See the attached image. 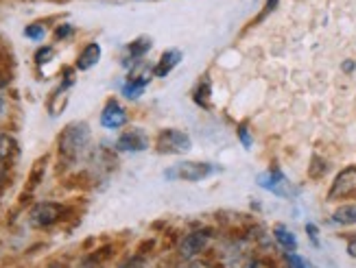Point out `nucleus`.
Returning <instances> with one entry per match:
<instances>
[{
	"label": "nucleus",
	"mask_w": 356,
	"mask_h": 268,
	"mask_svg": "<svg viewBox=\"0 0 356 268\" xmlns=\"http://www.w3.org/2000/svg\"><path fill=\"white\" fill-rule=\"evenodd\" d=\"M208 238H210V235L204 233V231L188 233V235H186V238L181 240V244H179V253H181V258L191 260V258H195L197 253H201V251H204L206 244H208Z\"/></svg>",
	"instance_id": "6e6552de"
},
{
	"label": "nucleus",
	"mask_w": 356,
	"mask_h": 268,
	"mask_svg": "<svg viewBox=\"0 0 356 268\" xmlns=\"http://www.w3.org/2000/svg\"><path fill=\"white\" fill-rule=\"evenodd\" d=\"M258 185L265 187V190H269V192H273V194H277V196H284V199H289V196H293L298 192L296 187H293V183L282 175V170H277V168H271V170L265 172V175H260Z\"/></svg>",
	"instance_id": "20e7f679"
},
{
	"label": "nucleus",
	"mask_w": 356,
	"mask_h": 268,
	"mask_svg": "<svg viewBox=\"0 0 356 268\" xmlns=\"http://www.w3.org/2000/svg\"><path fill=\"white\" fill-rule=\"evenodd\" d=\"M147 146H149V137H147V133L140 127L125 131L118 137V142H116V149L118 151H127V153H140Z\"/></svg>",
	"instance_id": "0eeeda50"
},
{
	"label": "nucleus",
	"mask_w": 356,
	"mask_h": 268,
	"mask_svg": "<svg viewBox=\"0 0 356 268\" xmlns=\"http://www.w3.org/2000/svg\"><path fill=\"white\" fill-rule=\"evenodd\" d=\"M216 170L219 168H216L214 164H208V162H181V164H175L173 168H168L164 172V177L197 183V181H204L206 177L214 175Z\"/></svg>",
	"instance_id": "f03ea898"
},
{
	"label": "nucleus",
	"mask_w": 356,
	"mask_h": 268,
	"mask_svg": "<svg viewBox=\"0 0 356 268\" xmlns=\"http://www.w3.org/2000/svg\"><path fill=\"white\" fill-rule=\"evenodd\" d=\"M153 46V42L149 40V37H140V40H136L131 46H129V53H131V57L134 59H140L143 55H147V51Z\"/></svg>",
	"instance_id": "f3484780"
},
{
	"label": "nucleus",
	"mask_w": 356,
	"mask_h": 268,
	"mask_svg": "<svg viewBox=\"0 0 356 268\" xmlns=\"http://www.w3.org/2000/svg\"><path fill=\"white\" fill-rule=\"evenodd\" d=\"M179 61H181V51H177V49L166 51V53H162V57L156 64V68H153V74H156V76H166L168 72H171L179 64Z\"/></svg>",
	"instance_id": "9b49d317"
},
{
	"label": "nucleus",
	"mask_w": 356,
	"mask_h": 268,
	"mask_svg": "<svg viewBox=\"0 0 356 268\" xmlns=\"http://www.w3.org/2000/svg\"><path fill=\"white\" fill-rule=\"evenodd\" d=\"M101 59V46L99 44H88L86 49L81 51L79 59H76V68L79 70H90L99 64Z\"/></svg>",
	"instance_id": "f8f14e48"
},
{
	"label": "nucleus",
	"mask_w": 356,
	"mask_h": 268,
	"mask_svg": "<svg viewBox=\"0 0 356 268\" xmlns=\"http://www.w3.org/2000/svg\"><path fill=\"white\" fill-rule=\"evenodd\" d=\"M125 122H127V114L116 101H110L105 105L103 114H101V124L105 129H120Z\"/></svg>",
	"instance_id": "1a4fd4ad"
},
{
	"label": "nucleus",
	"mask_w": 356,
	"mask_h": 268,
	"mask_svg": "<svg viewBox=\"0 0 356 268\" xmlns=\"http://www.w3.org/2000/svg\"><path fill=\"white\" fill-rule=\"evenodd\" d=\"M348 253H350L352 258H356V238L350 240V244H348Z\"/></svg>",
	"instance_id": "b1692460"
},
{
	"label": "nucleus",
	"mask_w": 356,
	"mask_h": 268,
	"mask_svg": "<svg viewBox=\"0 0 356 268\" xmlns=\"http://www.w3.org/2000/svg\"><path fill=\"white\" fill-rule=\"evenodd\" d=\"M273 235H275V240L280 242L289 253H293V251L298 249V238L293 235L286 227H282V225H277L275 229H273Z\"/></svg>",
	"instance_id": "2eb2a0df"
},
{
	"label": "nucleus",
	"mask_w": 356,
	"mask_h": 268,
	"mask_svg": "<svg viewBox=\"0 0 356 268\" xmlns=\"http://www.w3.org/2000/svg\"><path fill=\"white\" fill-rule=\"evenodd\" d=\"M306 231H308V235H311V240H313L315 244H319V238H317V227H315V225H306Z\"/></svg>",
	"instance_id": "5701e85b"
},
{
	"label": "nucleus",
	"mask_w": 356,
	"mask_h": 268,
	"mask_svg": "<svg viewBox=\"0 0 356 268\" xmlns=\"http://www.w3.org/2000/svg\"><path fill=\"white\" fill-rule=\"evenodd\" d=\"M156 149L168 155H181L191 151V137L179 129H164L156 140Z\"/></svg>",
	"instance_id": "7ed1b4c3"
},
{
	"label": "nucleus",
	"mask_w": 356,
	"mask_h": 268,
	"mask_svg": "<svg viewBox=\"0 0 356 268\" xmlns=\"http://www.w3.org/2000/svg\"><path fill=\"white\" fill-rule=\"evenodd\" d=\"M149 78H151V74H138V76H131L129 81L125 83V87H122V92H125V97L127 99H138L140 94L145 92V87H147V83H149Z\"/></svg>",
	"instance_id": "ddd939ff"
},
{
	"label": "nucleus",
	"mask_w": 356,
	"mask_h": 268,
	"mask_svg": "<svg viewBox=\"0 0 356 268\" xmlns=\"http://www.w3.org/2000/svg\"><path fill=\"white\" fill-rule=\"evenodd\" d=\"M61 214H64V208H61L59 203L46 201V203H38L35 208L31 210L29 220L33 227H51L61 218Z\"/></svg>",
	"instance_id": "423d86ee"
},
{
	"label": "nucleus",
	"mask_w": 356,
	"mask_h": 268,
	"mask_svg": "<svg viewBox=\"0 0 356 268\" xmlns=\"http://www.w3.org/2000/svg\"><path fill=\"white\" fill-rule=\"evenodd\" d=\"M238 137H241L245 149L252 146V135H250V131H247V124H241V127H238Z\"/></svg>",
	"instance_id": "aec40b11"
},
{
	"label": "nucleus",
	"mask_w": 356,
	"mask_h": 268,
	"mask_svg": "<svg viewBox=\"0 0 356 268\" xmlns=\"http://www.w3.org/2000/svg\"><path fill=\"white\" fill-rule=\"evenodd\" d=\"M24 35L31 37V40H42V37L46 35V31H44L42 24H31V26L24 28Z\"/></svg>",
	"instance_id": "6ab92c4d"
},
{
	"label": "nucleus",
	"mask_w": 356,
	"mask_h": 268,
	"mask_svg": "<svg viewBox=\"0 0 356 268\" xmlns=\"http://www.w3.org/2000/svg\"><path fill=\"white\" fill-rule=\"evenodd\" d=\"M332 223H337V225H356V203L341 205V208L332 214Z\"/></svg>",
	"instance_id": "4468645a"
},
{
	"label": "nucleus",
	"mask_w": 356,
	"mask_h": 268,
	"mask_svg": "<svg viewBox=\"0 0 356 268\" xmlns=\"http://www.w3.org/2000/svg\"><path fill=\"white\" fill-rule=\"evenodd\" d=\"M59 155L61 160L72 164L88 151L90 146V127L86 122H72L59 135Z\"/></svg>",
	"instance_id": "f257e3e1"
},
{
	"label": "nucleus",
	"mask_w": 356,
	"mask_h": 268,
	"mask_svg": "<svg viewBox=\"0 0 356 268\" xmlns=\"http://www.w3.org/2000/svg\"><path fill=\"white\" fill-rule=\"evenodd\" d=\"M286 262H289V268H313V264L304 260L302 256L298 253H286Z\"/></svg>",
	"instance_id": "a211bd4d"
},
{
	"label": "nucleus",
	"mask_w": 356,
	"mask_h": 268,
	"mask_svg": "<svg viewBox=\"0 0 356 268\" xmlns=\"http://www.w3.org/2000/svg\"><path fill=\"white\" fill-rule=\"evenodd\" d=\"M5 109H7V103H5L3 99H0V116H3V114H5Z\"/></svg>",
	"instance_id": "393cba45"
},
{
	"label": "nucleus",
	"mask_w": 356,
	"mask_h": 268,
	"mask_svg": "<svg viewBox=\"0 0 356 268\" xmlns=\"http://www.w3.org/2000/svg\"><path fill=\"white\" fill-rule=\"evenodd\" d=\"M277 3H280V0H267V3H265V11H262V15H260V20L262 18H267V15L277 7Z\"/></svg>",
	"instance_id": "4be33fe9"
},
{
	"label": "nucleus",
	"mask_w": 356,
	"mask_h": 268,
	"mask_svg": "<svg viewBox=\"0 0 356 268\" xmlns=\"http://www.w3.org/2000/svg\"><path fill=\"white\" fill-rule=\"evenodd\" d=\"M35 57H38V64L42 66V64H46V61H49V57H53V49H42Z\"/></svg>",
	"instance_id": "412c9836"
},
{
	"label": "nucleus",
	"mask_w": 356,
	"mask_h": 268,
	"mask_svg": "<svg viewBox=\"0 0 356 268\" xmlns=\"http://www.w3.org/2000/svg\"><path fill=\"white\" fill-rule=\"evenodd\" d=\"M356 194V166H348L343 168L332 181V187L328 192L330 201H339V199H348Z\"/></svg>",
	"instance_id": "39448f33"
},
{
	"label": "nucleus",
	"mask_w": 356,
	"mask_h": 268,
	"mask_svg": "<svg viewBox=\"0 0 356 268\" xmlns=\"http://www.w3.org/2000/svg\"><path fill=\"white\" fill-rule=\"evenodd\" d=\"M195 101L201 107H210V78L208 76L201 78L199 87L195 90Z\"/></svg>",
	"instance_id": "dca6fc26"
},
{
	"label": "nucleus",
	"mask_w": 356,
	"mask_h": 268,
	"mask_svg": "<svg viewBox=\"0 0 356 268\" xmlns=\"http://www.w3.org/2000/svg\"><path fill=\"white\" fill-rule=\"evenodd\" d=\"M15 153H18V144H15V140L11 135H0V181H3L7 166L15 157Z\"/></svg>",
	"instance_id": "9d476101"
},
{
	"label": "nucleus",
	"mask_w": 356,
	"mask_h": 268,
	"mask_svg": "<svg viewBox=\"0 0 356 268\" xmlns=\"http://www.w3.org/2000/svg\"><path fill=\"white\" fill-rule=\"evenodd\" d=\"M51 268H61V266H51Z\"/></svg>",
	"instance_id": "a878e982"
}]
</instances>
